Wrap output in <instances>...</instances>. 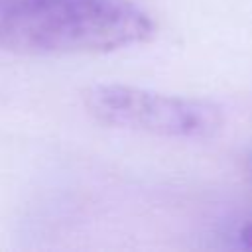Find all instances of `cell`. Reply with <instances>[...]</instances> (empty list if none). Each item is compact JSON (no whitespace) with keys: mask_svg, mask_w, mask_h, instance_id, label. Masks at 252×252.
<instances>
[{"mask_svg":"<svg viewBox=\"0 0 252 252\" xmlns=\"http://www.w3.org/2000/svg\"><path fill=\"white\" fill-rule=\"evenodd\" d=\"M132 0H0V49L28 57L100 55L154 39Z\"/></svg>","mask_w":252,"mask_h":252,"instance_id":"cell-1","label":"cell"},{"mask_svg":"<svg viewBox=\"0 0 252 252\" xmlns=\"http://www.w3.org/2000/svg\"><path fill=\"white\" fill-rule=\"evenodd\" d=\"M87 114L106 128L171 140H209L224 126L219 104L165 94L122 83H100L83 91Z\"/></svg>","mask_w":252,"mask_h":252,"instance_id":"cell-2","label":"cell"},{"mask_svg":"<svg viewBox=\"0 0 252 252\" xmlns=\"http://www.w3.org/2000/svg\"><path fill=\"white\" fill-rule=\"evenodd\" d=\"M238 240H240V244H242L244 248H250V250H252V220L240 226V230H238Z\"/></svg>","mask_w":252,"mask_h":252,"instance_id":"cell-3","label":"cell"}]
</instances>
